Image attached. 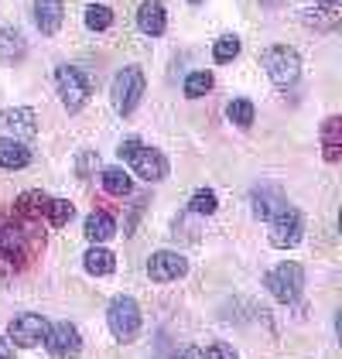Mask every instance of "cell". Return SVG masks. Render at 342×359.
Returning <instances> with one entry per match:
<instances>
[{"label": "cell", "instance_id": "1", "mask_svg": "<svg viewBox=\"0 0 342 359\" xmlns=\"http://www.w3.org/2000/svg\"><path fill=\"white\" fill-rule=\"evenodd\" d=\"M144 72L141 65H123L120 72L114 76V86H110V100H114V110L120 116H130V113L137 110V103H141L144 96Z\"/></svg>", "mask_w": 342, "mask_h": 359}, {"label": "cell", "instance_id": "16", "mask_svg": "<svg viewBox=\"0 0 342 359\" xmlns=\"http://www.w3.org/2000/svg\"><path fill=\"white\" fill-rule=\"evenodd\" d=\"M28 55V38L21 28H4L0 31V62L4 65H18Z\"/></svg>", "mask_w": 342, "mask_h": 359}, {"label": "cell", "instance_id": "26", "mask_svg": "<svg viewBox=\"0 0 342 359\" xmlns=\"http://www.w3.org/2000/svg\"><path fill=\"white\" fill-rule=\"evenodd\" d=\"M189 209L196 212V216H212L216 209H219V198L212 189H196L192 198H189Z\"/></svg>", "mask_w": 342, "mask_h": 359}, {"label": "cell", "instance_id": "35", "mask_svg": "<svg viewBox=\"0 0 342 359\" xmlns=\"http://www.w3.org/2000/svg\"><path fill=\"white\" fill-rule=\"evenodd\" d=\"M189 4H202V0H189Z\"/></svg>", "mask_w": 342, "mask_h": 359}, {"label": "cell", "instance_id": "32", "mask_svg": "<svg viewBox=\"0 0 342 359\" xmlns=\"http://www.w3.org/2000/svg\"><path fill=\"white\" fill-rule=\"evenodd\" d=\"M0 359H14V342L7 335H0Z\"/></svg>", "mask_w": 342, "mask_h": 359}, {"label": "cell", "instance_id": "15", "mask_svg": "<svg viewBox=\"0 0 342 359\" xmlns=\"http://www.w3.org/2000/svg\"><path fill=\"white\" fill-rule=\"evenodd\" d=\"M83 236L89 243H107V240L116 236V219L110 212H103V209H93L83 222Z\"/></svg>", "mask_w": 342, "mask_h": 359}, {"label": "cell", "instance_id": "30", "mask_svg": "<svg viewBox=\"0 0 342 359\" xmlns=\"http://www.w3.org/2000/svg\"><path fill=\"white\" fill-rule=\"evenodd\" d=\"M93 165H100L96 154H93V151H83V154H79V175H89V168Z\"/></svg>", "mask_w": 342, "mask_h": 359}, {"label": "cell", "instance_id": "10", "mask_svg": "<svg viewBox=\"0 0 342 359\" xmlns=\"http://www.w3.org/2000/svg\"><path fill=\"white\" fill-rule=\"evenodd\" d=\"M0 127H4L7 137L31 140L38 134V116L31 107H11V110H0Z\"/></svg>", "mask_w": 342, "mask_h": 359}, {"label": "cell", "instance_id": "6", "mask_svg": "<svg viewBox=\"0 0 342 359\" xmlns=\"http://www.w3.org/2000/svg\"><path fill=\"white\" fill-rule=\"evenodd\" d=\"M267 222H271L267 240H271V247H278V250L298 247V243H301V236H305V216H301L291 202H287L274 219H267Z\"/></svg>", "mask_w": 342, "mask_h": 359}, {"label": "cell", "instance_id": "19", "mask_svg": "<svg viewBox=\"0 0 342 359\" xmlns=\"http://www.w3.org/2000/svg\"><path fill=\"white\" fill-rule=\"evenodd\" d=\"M322 158L336 165L342 158V116H329L322 123Z\"/></svg>", "mask_w": 342, "mask_h": 359}, {"label": "cell", "instance_id": "5", "mask_svg": "<svg viewBox=\"0 0 342 359\" xmlns=\"http://www.w3.org/2000/svg\"><path fill=\"white\" fill-rule=\"evenodd\" d=\"M264 287L278 298V302H298L301 298V291H305V267L301 264H278L274 271H267V277H264Z\"/></svg>", "mask_w": 342, "mask_h": 359}, {"label": "cell", "instance_id": "2", "mask_svg": "<svg viewBox=\"0 0 342 359\" xmlns=\"http://www.w3.org/2000/svg\"><path fill=\"white\" fill-rule=\"evenodd\" d=\"M260 65H264L267 79L274 86H294L298 76H301V55H298L294 48H287V45H271V48H264Z\"/></svg>", "mask_w": 342, "mask_h": 359}, {"label": "cell", "instance_id": "31", "mask_svg": "<svg viewBox=\"0 0 342 359\" xmlns=\"http://www.w3.org/2000/svg\"><path fill=\"white\" fill-rule=\"evenodd\" d=\"M171 359H202V349H199V346H182V349H178Z\"/></svg>", "mask_w": 342, "mask_h": 359}, {"label": "cell", "instance_id": "17", "mask_svg": "<svg viewBox=\"0 0 342 359\" xmlns=\"http://www.w3.org/2000/svg\"><path fill=\"white\" fill-rule=\"evenodd\" d=\"M65 18V4L62 0H34V25L41 34H55Z\"/></svg>", "mask_w": 342, "mask_h": 359}, {"label": "cell", "instance_id": "11", "mask_svg": "<svg viewBox=\"0 0 342 359\" xmlns=\"http://www.w3.org/2000/svg\"><path fill=\"white\" fill-rule=\"evenodd\" d=\"M285 205H287V195L281 185H256L254 195H250V209H254L256 219H274Z\"/></svg>", "mask_w": 342, "mask_h": 359}, {"label": "cell", "instance_id": "3", "mask_svg": "<svg viewBox=\"0 0 342 359\" xmlns=\"http://www.w3.org/2000/svg\"><path fill=\"white\" fill-rule=\"evenodd\" d=\"M107 325H110L116 342H134L141 332V304L130 294H116L107 308Z\"/></svg>", "mask_w": 342, "mask_h": 359}, {"label": "cell", "instance_id": "13", "mask_svg": "<svg viewBox=\"0 0 342 359\" xmlns=\"http://www.w3.org/2000/svg\"><path fill=\"white\" fill-rule=\"evenodd\" d=\"M45 209H48V195L41 189H28V192H21L14 198V222H25L31 229L34 222L45 216Z\"/></svg>", "mask_w": 342, "mask_h": 359}, {"label": "cell", "instance_id": "20", "mask_svg": "<svg viewBox=\"0 0 342 359\" xmlns=\"http://www.w3.org/2000/svg\"><path fill=\"white\" fill-rule=\"evenodd\" d=\"M83 264H86V274H93V277H107V274H114L116 271L114 250H107L103 243H93V247L86 250Z\"/></svg>", "mask_w": 342, "mask_h": 359}, {"label": "cell", "instance_id": "23", "mask_svg": "<svg viewBox=\"0 0 342 359\" xmlns=\"http://www.w3.org/2000/svg\"><path fill=\"white\" fill-rule=\"evenodd\" d=\"M72 216H76V205H72L69 198H48L45 219L52 222L55 229H62V226H69V222H72Z\"/></svg>", "mask_w": 342, "mask_h": 359}, {"label": "cell", "instance_id": "22", "mask_svg": "<svg viewBox=\"0 0 342 359\" xmlns=\"http://www.w3.org/2000/svg\"><path fill=\"white\" fill-rule=\"evenodd\" d=\"M226 116H229V123L233 127H254V116H256V107L247 100V96H236V100H229V107H226Z\"/></svg>", "mask_w": 342, "mask_h": 359}, {"label": "cell", "instance_id": "9", "mask_svg": "<svg viewBox=\"0 0 342 359\" xmlns=\"http://www.w3.org/2000/svg\"><path fill=\"white\" fill-rule=\"evenodd\" d=\"M185 274H189V260L175 250H158V253L147 257V277L154 284H171V280H178Z\"/></svg>", "mask_w": 342, "mask_h": 359}, {"label": "cell", "instance_id": "28", "mask_svg": "<svg viewBox=\"0 0 342 359\" xmlns=\"http://www.w3.org/2000/svg\"><path fill=\"white\" fill-rule=\"evenodd\" d=\"M301 18H305V25H308V28H318V31H336L339 28V14H336V7L308 11V14H301Z\"/></svg>", "mask_w": 342, "mask_h": 359}, {"label": "cell", "instance_id": "21", "mask_svg": "<svg viewBox=\"0 0 342 359\" xmlns=\"http://www.w3.org/2000/svg\"><path fill=\"white\" fill-rule=\"evenodd\" d=\"M100 185L107 195H130L134 192V178L123 168H103L100 171Z\"/></svg>", "mask_w": 342, "mask_h": 359}, {"label": "cell", "instance_id": "12", "mask_svg": "<svg viewBox=\"0 0 342 359\" xmlns=\"http://www.w3.org/2000/svg\"><path fill=\"white\" fill-rule=\"evenodd\" d=\"M130 165H134V171L141 175L144 182H165L168 178V158L158 147H141L130 158Z\"/></svg>", "mask_w": 342, "mask_h": 359}, {"label": "cell", "instance_id": "25", "mask_svg": "<svg viewBox=\"0 0 342 359\" xmlns=\"http://www.w3.org/2000/svg\"><path fill=\"white\" fill-rule=\"evenodd\" d=\"M240 48H243V41L236 38V34H223L216 45H212V58H216V65H226L233 58L240 55Z\"/></svg>", "mask_w": 342, "mask_h": 359}, {"label": "cell", "instance_id": "18", "mask_svg": "<svg viewBox=\"0 0 342 359\" xmlns=\"http://www.w3.org/2000/svg\"><path fill=\"white\" fill-rule=\"evenodd\" d=\"M31 165V147L25 140L14 137H0V168L4 171H21Z\"/></svg>", "mask_w": 342, "mask_h": 359}, {"label": "cell", "instance_id": "33", "mask_svg": "<svg viewBox=\"0 0 342 359\" xmlns=\"http://www.w3.org/2000/svg\"><path fill=\"white\" fill-rule=\"evenodd\" d=\"M264 7H281V4H287V0H260Z\"/></svg>", "mask_w": 342, "mask_h": 359}, {"label": "cell", "instance_id": "29", "mask_svg": "<svg viewBox=\"0 0 342 359\" xmlns=\"http://www.w3.org/2000/svg\"><path fill=\"white\" fill-rule=\"evenodd\" d=\"M144 144L137 137H127V140H120V147H116V154H120V161H130L137 151H141Z\"/></svg>", "mask_w": 342, "mask_h": 359}, {"label": "cell", "instance_id": "8", "mask_svg": "<svg viewBox=\"0 0 342 359\" xmlns=\"http://www.w3.org/2000/svg\"><path fill=\"white\" fill-rule=\"evenodd\" d=\"M45 349L55 359H76L83 353V335H79V329L72 322H55V325H48Z\"/></svg>", "mask_w": 342, "mask_h": 359}, {"label": "cell", "instance_id": "14", "mask_svg": "<svg viewBox=\"0 0 342 359\" xmlns=\"http://www.w3.org/2000/svg\"><path fill=\"white\" fill-rule=\"evenodd\" d=\"M137 28L147 34V38H161L165 28H168V11L161 0H144L137 7Z\"/></svg>", "mask_w": 342, "mask_h": 359}, {"label": "cell", "instance_id": "24", "mask_svg": "<svg viewBox=\"0 0 342 359\" xmlns=\"http://www.w3.org/2000/svg\"><path fill=\"white\" fill-rule=\"evenodd\" d=\"M212 86H216V79H212V72H189V79H185V100H202L205 93H212Z\"/></svg>", "mask_w": 342, "mask_h": 359}, {"label": "cell", "instance_id": "34", "mask_svg": "<svg viewBox=\"0 0 342 359\" xmlns=\"http://www.w3.org/2000/svg\"><path fill=\"white\" fill-rule=\"evenodd\" d=\"M322 4H325V7H336V4H339V0H322Z\"/></svg>", "mask_w": 342, "mask_h": 359}, {"label": "cell", "instance_id": "27", "mask_svg": "<svg viewBox=\"0 0 342 359\" xmlns=\"http://www.w3.org/2000/svg\"><path fill=\"white\" fill-rule=\"evenodd\" d=\"M114 25V11L107 4H89L86 7V28L89 31H107Z\"/></svg>", "mask_w": 342, "mask_h": 359}, {"label": "cell", "instance_id": "4", "mask_svg": "<svg viewBox=\"0 0 342 359\" xmlns=\"http://www.w3.org/2000/svg\"><path fill=\"white\" fill-rule=\"evenodd\" d=\"M55 86H58V96H62V107L69 113H79L86 103H89L93 83H89V76H86L83 69H76V65H58Z\"/></svg>", "mask_w": 342, "mask_h": 359}, {"label": "cell", "instance_id": "7", "mask_svg": "<svg viewBox=\"0 0 342 359\" xmlns=\"http://www.w3.org/2000/svg\"><path fill=\"white\" fill-rule=\"evenodd\" d=\"M48 318L45 315H34V311H25L18 318H11V329H7V339L21 349H34V346H45V335H48Z\"/></svg>", "mask_w": 342, "mask_h": 359}]
</instances>
